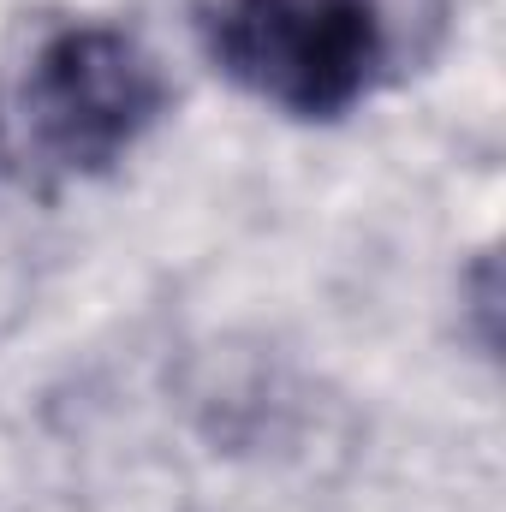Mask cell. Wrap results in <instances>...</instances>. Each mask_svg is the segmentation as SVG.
<instances>
[{
  "instance_id": "cell-2",
  "label": "cell",
  "mask_w": 506,
  "mask_h": 512,
  "mask_svg": "<svg viewBox=\"0 0 506 512\" xmlns=\"http://www.w3.org/2000/svg\"><path fill=\"white\" fill-rule=\"evenodd\" d=\"M209 42L262 102L328 120L370 90L381 12L376 0H215Z\"/></svg>"
},
{
  "instance_id": "cell-1",
  "label": "cell",
  "mask_w": 506,
  "mask_h": 512,
  "mask_svg": "<svg viewBox=\"0 0 506 512\" xmlns=\"http://www.w3.org/2000/svg\"><path fill=\"white\" fill-rule=\"evenodd\" d=\"M161 108V72L126 30L66 24L48 30L12 72L0 131L24 167L102 173L120 161Z\"/></svg>"
}]
</instances>
